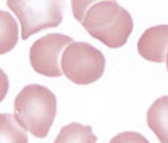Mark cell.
Returning <instances> with one entry per match:
<instances>
[{
  "label": "cell",
  "mask_w": 168,
  "mask_h": 143,
  "mask_svg": "<svg viewBox=\"0 0 168 143\" xmlns=\"http://www.w3.org/2000/svg\"><path fill=\"white\" fill-rule=\"evenodd\" d=\"M73 14L92 36L108 47L124 45L133 22L129 13L115 1H71Z\"/></svg>",
  "instance_id": "1"
},
{
  "label": "cell",
  "mask_w": 168,
  "mask_h": 143,
  "mask_svg": "<svg viewBox=\"0 0 168 143\" xmlns=\"http://www.w3.org/2000/svg\"><path fill=\"white\" fill-rule=\"evenodd\" d=\"M57 100L48 88L37 84L22 90L14 102V117L26 131L38 138H45L55 119Z\"/></svg>",
  "instance_id": "2"
},
{
  "label": "cell",
  "mask_w": 168,
  "mask_h": 143,
  "mask_svg": "<svg viewBox=\"0 0 168 143\" xmlns=\"http://www.w3.org/2000/svg\"><path fill=\"white\" fill-rule=\"evenodd\" d=\"M105 58L99 50L84 41H74L64 50L61 66L72 82L85 85L98 80L103 75Z\"/></svg>",
  "instance_id": "3"
},
{
  "label": "cell",
  "mask_w": 168,
  "mask_h": 143,
  "mask_svg": "<svg viewBox=\"0 0 168 143\" xmlns=\"http://www.w3.org/2000/svg\"><path fill=\"white\" fill-rule=\"evenodd\" d=\"M7 5L19 20L22 38L48 27H56L62 21L64 1L62 0H9Z\"/></svg>",
  "instance_id": "4"
},
{
  "label": "cell",
  "mask_w": 168,
  "mask_h": 143,
  "mask_svg": "<svg viewBox=\"0 0 168 143\" xmlns=\"http://www.w3.org/2000/svg\"><path fill=\"white\" fill-rule=\"evenodd\" d=\"M72 41L71 37L60 33H49L36 40L30 50V60L33 69L46 76H61V54Z\"/></svg>",
  "instance_id": "5"
},
{
  "label": "cell",
  "mask_w": 168,
  "mask_h": 143,
  "mask_svg": "<svg viewBox=\"0 0 168 143\" xmlns=\"http://www.w3.org/2000/svg\"><path fill=\"white\" fill-rule=\"evenodd\" d=\"M168 25L150 27L141 35L137 43L139 53L148 60L162 63L167 59Z\"/></svg>",
  "instance_id": "6"
},
{
  "label": "cell",
  "mask_w": 168,
  "mask_h": 143,
  "mask_svg": "<svg viewBox=\"0 0 168 143\" xmlns=\"http://www.w3.org/2000/svg\"><path fill=\"white\" fill-rule=\"evenodd\" d=\"M147 123L162 143H168V96L153 103L147 112Z\"/></svg>",
  "instance_id": "7"
},
{
  "label": "cell",
  "mask_w": 168,
  "mask_h": 143,
  "mask_svg": "<svg viewBox=\"0 0 168 143\" xmlns=\"http://www.w3.org/2000/svg\"><path fill=\"white\" fill-rule=\"evenodd\" d=\"M97 141L90 125L72 123L62 128L53 143H96Z\"/></svg>",
  "instance_id": "8"
},
{
  "label": "cell",
  "mask_w": 168,
  "mask_h": 143,
  "mask_svg": "<svg viewBox=\"0 0 168 143\" xmlns=\"http://www.w3.org/2000/svg\"><path fill=\"white\" fill-rule=\"evenodd\" d=\"M18 26L8 11L0 10V54L9 52L18 40Z\"/></svg>",
  "instance_id": "9"
},
{
  "label": "cell",
  "mask_w": 168,
  "mask_h": 143,
  "mask_svg": "<svg viewBox=\"0 0 168 143\" xmlns=\"http://www.w3.org/2000/svg\"><path fill=\"white\" fill-rule=\"evenodd\" d=\"M0 143H28L27 132L11 114H0Z\"/></svg>",
  "instance_id": "10"
},
{
  "label": "cell",
  "mask_w": 168,
  "mask_h": 143,
  "mask_svg": "<svg viewBox=\"0 0 168 143\" xmlns=\"http://www.w3.org/2000/svg\"><path fill=\"white\" fill-rule=\"evenodd\" d=\"M109 143H150L141 134L134 132H124L114 137Z\"/></svg>",
  "instance_id": "11"
},
{
  "label": "cell",
  "mask_w": 168,
  "mask_h": 143,
  "mask_svg": "<svg viewBox=\"0 0 168 143\" xmlns=\"http://www.w3.org/2000/svg\"><path fill=\"white\" fill-rule=\"evenodd\" d=\"M9 87V79L4 71L0 68V102L5 98Z\"/></svg>",
  "instance_id": "12"
}]
</instances>
